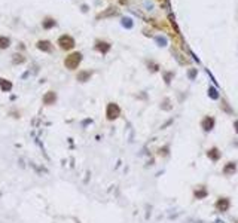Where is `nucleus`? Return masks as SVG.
<instances>
[{"instance_id": "nucleus-3", "label": "nucleus", "mask_w": 238, "mask_h": 223, "mask_svg": "<svg viewBox=\"0 0 238 223\" xmlns=\"http://www.w3.org/2000/svg\"><path fill=\"white\" fill-rule=\"evenodd\" d=\"M106 115H107V119H109V121H113V119H116L119 115H121V109H119V106H118V104L110 103V104L107 106Z\"/></svg>"}, {"instance_id": "nucleus-12", "label": "nucleus", "mask_w": 238, "mask_h": 223, "mask_svg": "<svg viewBox=\"0 0 238 223\" xmlns=\"http://www.w3.org/2000/svg\"><path fill=\"white\" fill-rule=\"evenodd\" d=\"M43 101H45V104H49V103H54V101H55V94H54V92H48V94L45 95V98H43Z\"/></svg>"}, {"instance_id": "nucleus-1", "label": "nucleus", "mask_w": 238, "mask_h": 223, "mask_svg": "<svg viewBox=\"0 0 238 223\" xmlns=\"http://www.w3.org/2000/svg\"><path fill=\"white\" fill-rule=\"evenodd\" d=\"M80 60H82V55H80L79 52H74V54H70V55L66 58L64 64H66V67H67V69L73 70V69H76V67L79 66Z\"/></svg>"}, {"instance_id": "nucleus-6", "label": "nucleus", "mask_w": 238, "mask_h": 223, "mask_svg": "<svg viewBox=\"0 0 238 223\" xmlns=\"http://www.w3.org/2000/svg\"><path fill=\"white\" fill-rule=\"evenodd\" d=\"M207 156H208V159H210V161L217 162V161L222 158V152H220L217 147H210V149L207 150Z\"/></svg>"}, {"instance_id": "nucleus-16", "label": "nucleus", "mask_w": 238, "mask_h": 223, "mask_svg": "<svg viewBox=\"0 0 238 223\" xmlns=\"http://www.w3.org/2000/svg\"><path fill=\"white\" fill-rule=\"evenodd\" d=\"M9 46V39L8 37H0V48H8Z\"/></svg>"}, {"instance_id": "nucleus-18", "label": "nucleus", "mask_w": 238, "mask_h": 223, "mask_svg": "<svg viewBox=\"0 0 238 223\" xmlns=\"http://www.w3.org/2000/svg\"><path fill=\"white\" fill-rule=\"evenodd\" d=\"M89 76H91V73H86V71H82V73H80V74L77 76V79H79L80 82H83V80H86V79H88Z\"/></svg>"}, {"instance_id": "nucleus-14", "label": "nucleus", "mask_w": 238, "mask_h": 223, "mask_svg": "<svg viewBox=\"0 0 238 223\" xmlns=\"http://www.w3.org/2000/svg\"><path fill=\"white\" fill-rule=\"evenodd\" d=\"M158 155H159V156H168V155H170V147H168V146L161 147V149L158 150Z\"/></svg>"}, {"instance_id": "nucleus-4", "label": "nucleus", "mask_w": 238, "mask_h": 223, "mask_svg": "<svg viewBox=\"0 0 238 223\" xmlns=\"http://www.w3.org/2000/svg\"><path fill=\"white\" fill-rule=\"evenodd\" d=\"M214 125H216V119H214L213 116H204L202 121H201V128H202L205 133L213 131Z\"/></svg>"}, {"instance_id": "nucleus-7", "label": "nucleus", "mask_w": 238, "mask_h": 223, "mask_svg": "<svg viewBox=\"0 0 238 223\" xmlns=\"http://www.w3.org/2000/svg\"><path fill=\"white\" fill-rule=\"evenodd\" d=\"M235 171H237V162H232V161L228 162V164H225L223 168H222V173H223L225 176H234Z\"/></svg>"}, {"instance_id": "nucleus-10", "label": "nucleus", "mask_w": 238, "mask_h": 223, "mask_svg": "<svg viewBox=\"0 0 238 223\" xmlns=\"http://www.w3.org/2000/svg\"><path fill=\"white\" fill-rule=\"evenodd\" d=\"M208 97H210L211 100H219V92H217V89H216L214 86H210V88H208Z\"/></svg>"}, {"instance_id": "nucleus-22", "label": "nucleus", "mask_w": 238, "mask_h": 223, "mask_svg": "<svg viewBox=\"0 0 238 223\" xmlns=\"http://www.w3.org/2000/svg\"><path fill=\"white\" fill-rule=\"evenodd\" d=\"M234 128H235V133H238V121L234 122Z\"/></svg>"}, {"instance_id": "nucleus-21", "label": "nucleus", "mask_w": 238, "mask_h": 223, "mask_svg": "<svg viewBox=\"0 0 238 223\" xmlns=\"http://www.w3.org/2000/svg\"><path fill=\"white\" fill-rule=\"evenodd\" d=\"M222 104H223V109H225V110H226V112H228V113H232V110H231V109H229V107H228V104H226V103H225V101H223V103H222Z\"/></svg>"}, {"instance_id": "nucleus-8", "label": "nucleus", "mask_w": 238, "mask_h": 223, "mask_svg": "<svg viewBox=\"0 0 238 223\" xmlns=\"http://www.w3.org/2000/svg\"><path fill=\"white\" fill-rule=\"evenodd\" d=\"M207 195H208V190H207L205 186H198L193 190V198L195 199H204V198H207Z\"/></svg>"}, {"instance_id": "nucleus-19", "label": "nucleus", "mask_w": 238, "mask_h": 223, "mask_svg": "<svg viewBox=\"0 0 238 223\" xmlns=\"http://www.w3.org/2000/svg\"><path fill=\"white\" fill-rule=\"evenodd\" d=\"M156 42L159 43V46H165V45H167V39L162 37V36H158V37H156Z\"/></svg>"}, {"instance_id": "nucleus-17", "label": "nucleus", "mask_w": 238, "mask_h": 223, "mask_svg": "<svg viewBox=\"0 0 238 223\" xmlns=\"http://www.w3.org/2000/svg\"><path fill=\"white\" fill-rule=\"evenodd\" d=\"M54 26H55L54 20H45V21H43V27H45V28H51V27H54Z\"/></svg>"}, {"instance_id": "nucleus-13", "label": "nucleus", "mask_w": 238, "mask_h": 223, "mask_svg": "<svg viewBox=\"0 0 238 223\" xmlns=\"http://www.w3.org/2000/svg\"><path fill=\"white\" fill-rule=\"evenodd\" d=\"M97 49H100L101 52H107V51L110 49V45H107V43H104V42H98V43H97Z\"/></svg>"}, {"instance_id": "nucleus-9", "label": "nucleus", "mask_w": 238, "mask_h": 223, "mask_svg": "<svg viewBox=\"0 0 238 223\" xmlns=\"http://www.w3.org/2000/svg\"><path fill=\"white\" fill-rule=\"evenodd\" d=\"M37 48H39V49H42V51H45V52H51V51H52L51 43H49V42H46V40L37 42Z\"/></svg>"}, {"instance_id": "nucleus-20", "label": "nucleus", "mask_w": 238, "mask_h": 223, "mask_svg": "<svg viewBox=\"0 0 238 223\" xmlns=\"http://www.w3.org/2000/svg\"><path fill=\"white\" fill-rule=\"evenodd\" d=\"M188 74H189V79H191V80H193V79H195V74H196V69L189 70V73H188Z\"/></svg>"}, {"instance_id": "nucleus-2", "label": "nucleus", "mask_w": 238, "mask_h": 223, "mask_svg": "<svg viewBox=\"0 0 238 223\" xmlns=\"http://www.w3.org/2000/svg\"><path fill=\"white\" fill-rule=\"evenodd\" d=\"M214 207H216V210L219 213H226L231 208V199L226 198V196H219L216 204H214Z\"/></svg>"}, {"instance_id": "nucleus-15", "label": "nucleus", "mask_w": 238, "mask_h": 223, "mask_svg": "<svg viewBox=\"0 0 238 223\" xmlns=\"http://www.w3.org/2000/svg\"><path fill=\"white\" fill-rule=\"evenodd\" d=\"M122 26L125 28H131L133 27V20L131 18H122Z\"/></svg>"}, {"instance_id": "nucleus-5", "label": "nucleus", "mask_w": 238, "mask_h": 223, "mask_svg": "<svg viewBox=\"0 0 238 223\" xmlns=\"http://www.w3.org/2000/svg\"><path fill=\"white\" fill-rule=\"evenodd\" d=\"M58 43H60V46H61L63 49H70V48L74 46V40H73V37H70V36H61V37L58 39Z\"/></svg>"}, {"instance_id": "nucleus-11", "label": "nucleus", "mask_w": 238, "mask_h": 223, "mask_svg": "<svg viewBox=\"0 0 238 223\" xmlns=\"http://www.w3.org/2000/svg\"><path fill=\"white\" fill-rule=\"evenodd\" d=\"M0 88H2L3 91H11L12 83H11V82H8V80H5V79H0Z\"/></svg>"}]
</instances>
